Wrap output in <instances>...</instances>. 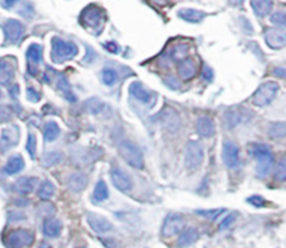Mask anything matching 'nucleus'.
<instances>
[{"label": "nucleus", "instance_id": "nucleus-31", "mask_svg": "<svg viewBox=\"0 0 286 248\" xmlns=\"http://www.w3.org/2000/svg\"><path fill=\"white\" fill-rule=\"evenodd\" d=\"M13 80V69L7 62L0 60V84L7 85Z\"/></svg>", "mask_w": 286, "mask_h": 248}, {"label": "nucleus", "instance_id": "nucleus-27", "mask_svg": "<svg viewBox=\"0 0 286 248\" xmlns=\"http://www.w3.org/2000/svg\"><path fill=\"white\" fill-rule=\"evenodd\" d=\"M35 183H36V178H34V177H21L16 183V190H17V193H20L22 195H28L34 191Z\"/></svg>", "mask_w": 286, "mask_h": 248}, {"label": "nucleus", "instance_id": "nucleus-13", "mask_svg": "<svg viewBox=\"0 0 286 248\" xmlns=\"http://www.w3.org/2000/svg\"><path fill=\"white\" fill-rule=\"evenodd\" d=\"M264 39L271 49L278 51L286 46V32L279 28H268L264 32Z\"/></svg>", "mask_w": 286, "mask_h": 248}, {"label": "nucleus", "instance_id": "nucleus-19", "mask_svg": "<svg viewBox=\"0 0 286 248\" xmlns=\"http://www.w3.org/2000/svg\"><path fill=\"white\" fill-rule=\"evenodd\" d=\"M87 183H88V178L81 172H74V173H72L70 176L67 177V186L74 193L83 191L87 187Z\"/></svg>", "mask_w": 286, "mask_h": 248}, {"label": "nucleus", "instance_id": "nucleus-16", "mask_svg": "<svg viewBox=\"0 0 286 248\" xmlns=\"http://www.w3.org/2000/svg\"><path fill=\"white\" fill-rule=\"evenodd\" d=\"M196 130L200 137L208 138L215 134V122L210 116H200L196 122Z\"/></svg>", "mask_w": 286, "mask_h": 248}, {"label": "nucleus", "instance_id": "nucleus-33", "mask_svg": "<svg viewBox=\"0 0 286 248\" xmlns=\"http://www.w3.org/2000/svg\"><path fill=\"white\" fill-rule=\"evenodd\" d=\"M274 178L278 183H285L286 181V155H284L279 159V162H278V165L275 167Z\"/></svg>", "mask_w": 286, "mask_h": 248}, {"label": "nucleus", "instance_id": "nucleus-35", "mask_svg": "<svg viewBox=\"0 0 286 248\" xmlns=\"http://www.w3.org/2000/svg\"><path fill=\"white\" fill-rule=\"evenodd\" d=\"M102 109H104V102L99 101V99H96V98H92V99H89V101L85 102V110L88 113L98 114Z\"/></svg>", "mask_w": 286, "mask_h": 248}, {"label": "nucleus", "instance_id": "nucleus-37", "mask_svg": "<svg viewBox=\"0 0 286 248\" xmlns=\"http://www.w3.org/2000/svg\"><path fill=\"white\" fill-rule=\"evenodd\" d=\"M271 22L278 25V27H284V28H286V10L275 11V13L271 16Z\"/></svg>", "mask_w": 286, "mask_h": 248}, {"label": "nucleus", "instance_id": "nucleus-41", "mask_svg": "<svg viewBox=\"0 0 286 248\" xmlns=\"http://www.w3.org/2000/svg\"><path fill=\"white\" fill-rule=\"evenodd\" d=\"M247 201H249V204H251V205H254V207H258V208L265 207V199L263 198V196H260V195L250 196Z\"/></svg>", "mask_w": 286, "mask_h": 248}, {"label": "nucleus", "instance_id": "nucleus-3", "mask_svg": "<svg viewBox=\"0 0 286 248\" xmlns=\"http://www.w3.org/2000/svg\"><path fill=\"white\" fill-rule=\"evenodd\" d=\"M119 156L134 169H143L144 167V156L141 149L131 141H122L117 146Z\"/></svg>", "mask_w": 286, "mask_h": 248}, {"label": "nucleus", "instance_id": "nucleus-40", "mask_svg": "<svg viewBox=\"0 0 286 248\" xmlns=\"http://www.w3.org/2000/svg\"><path fill=\"white\" fill-rule=\"evenodd\" d=\"M234 220H236V213H231V215L225 216L222 222H221V225H219V230H226V229H229L234 223Z\"/></svg>", "mask_w": 286, "mask_h": 248}, {"label": "nucleus", "instance_id": "nucleus-25", "mask_svg": "<svg viewBox=\"0 0 286 248\" xmlns=\"http://www.w3.org/2000/svg\"><path fill=\"white\" fill-rule=\"evenodd\" d=\"M251 7L258 17H265L272 10L274 1L272 0H251Z\"/></svg>", "mask_w": 286, "mask_h": 248}, {"label": "nucleus", "instance_id": "nucleus-15", "mask_svg": "<svg viewBox=\"0 0 286 248\" xmlns=\"http://www.w3.org/2000/svg\"><path fill=\"white\" fill-rule=\"evenodd\" d=\"M130 93L140 101L141 104H145V105H151L154 101H155V95L152 92H149L148 89L143 85V84L140 83V81H134V83L130 84Z\"/></svg>", "mask_w": 286, "mask_h": 248}, {"label": "nucleus", "instance_id": "nucleus-11", "mask_svg": "<svg viewBox=\"0 0 286 248\" xmlns=\"http://www.w3.org/2000/svg\"><path fill=\"white\" fill-rule=\"evenodd\" d=\"M184 228V219L180 213H170L166 216L162 226V236L166 238L179 234Z\"/></svg>", "mask_w": 286, "mask_h": 248}, {"label": "nucleus", "instance_id": "nucleus-45", "mask_svg": "<svg viewBox=\"0 0 286 248\" xmlns=\"http://www.w3.org/2000/svg\"><path fill=\"white\" fill-rule=\"evenodd\" d=\"M202 75H204V78H205L207 81H210L212 78V70L208 66H204V69H202Z\"/></svg>", "mask_w": 286, "mask_h": 248}, {"label": "nucleus", "instance_id": "nucleus-22", "mask_svg": "<svg viewBox=\"0 0 286 248\" xmlns=\"http://www.w3.org/2000/svg\"><path fill=\"white\" fill-rule=\"evenodd\" d=\"M222 122L223 125H225L228 130H232V128H234L237 124L242 122V114H240V112H239L236 107H231V109L225 110Z\"/></svg>", "mask_w": 286, "mask_h": 248}, {"label": "nucleus", "instance_id": "nucleus-1", "mask_svg": "<svg viewBox=\"0 0 286 248\" xmlns=\"http://www.w3.org/2000/svg\"><path fill=\"white\" fill-rule=\"evenodd\" d=\"M250 154L257 160V169H255L257 176L261 178L268 176L275 163V159L269 146H267L265 144H253L250 146Z\"/></svg>", "mask_w": 286, "mask_h": 248}, {"label": "nucleus", "instance_id": "nucleus-48", "mask_svg": "<svg viewBox=\"0 0 286 248\" xmlns=\"http://www.w3.org/2000/svg\"><path fill=\"white\" fill-rule=\"evenodd\" d=\"M10 92H11V96H13V98H16V96H17V92H18V87H17V85H14V87L10 89Z\"/></svg>", "mask_w": 286, "mask_h": 248}, {"label": "nucleus", "instance_id": "nucleus-39", "mask_svg": "<svg viewBox=\"0 0 286 248\" xmlns=\"http://www.w3.org/2000/svg\"><path fill=\"white\" fill-rule=\"evenodd\" d=\"M27 151L31 158H35V154H36V138L35 135L30 134L28 135V140H27Z\"/></svg>", "mask_w": 286, "mask_h": 248}, {"label": "nucleus", "instance_id": "nucleus-46", "mask_svg": "<svg viewBox=\"0 0 286 248\" xmlns=\"http://www.w3.org/2000/svg\"><path fill=\"white\" fill-rule=\"evenodd\" d=\"M274 74H275L276 77L286 78V69H279V67H276V69H274Z\"/></svg>", "mask_w": 286, "mask_h": 248}, {"label": "nucleus", "instance_id": "nucleus-28", "mask_svg": "<svg viewBox=\"0 0 286 248\" xmlns=\"http://www.w3.org/2000/svg\"><path fill=\"white\" fill-rule=\"evenodd\" d=\"M268 137L271 140H282L286 137V122H275L268 127Z\"/></svg>", "mask_w": 286, "mask_h": 248}, {"label": "nucleus", "instance_id": "nucleus-6", "mask_svg": "<svg viewBox=\"0 0 286 248\" xmlns=\"http://www.w3.org/2000/svg\"><path fill=\"white\" fill-rule=\"evenodd\" d=\"M204 162V149L200 142L197 141H189L186 144V154H184V163L186 167L194 172L197 170Z\"/></svg>", "mask_w": 286, "mask_h": 248}, {"label": "nucleus", "instance_id": "nucleus-26", "mask_svg": "<svg viewBox=\"0 0 286 248\" xmlns=\"http://www.w3.org/2000/svg\"><path fill=\"white\" fill-rule=\"evenodd\" d=\"M178 16H179V18H181V20L197 24V22H201L204 20L205 13L194 10V9H181V10L178 11Z\"/></svg>", "mask_w": 286, "mask_h": 248}, {"label": "nucleus", "instance_id": "nucleus-43", "mask_svg": "<svg viewBox=\"0 0 286 248\" xmlns=\"http://www.w3.org/2000/svg\"><path fill=\"white\" fill-rule=\"evenodd\" d=\"M101 240H102V243L106 248H119V244H117L115 238H101Z\"/></svg>", "mask_w": 286, "mask_h": 248}, {"label": "nucleus", "instance_id": "nucleus-50", "mask_svg": "<svg viewBox=\"0 0 286 248\" xmlns=\"http://www.w3.org/2000/svg\"><path fill=\"white\" fill-rule=\"evenodd\" d=\"M0 98H1V91H0Z\"/></svg>", "mask_w": 286, "mask_h": 248}, {"label": "nucleus", "instance_id": "nucleus-8", "mask_svg": "<svg viewBox=\"0 0 286 248\" xmlns=\"http://www.w3.org/2000/svg\"><path fill=\"white\" fill-rule=\"evenodd\" d=\"M34 243V234L30 230L17 229L9 233L6 244L9 248H28Z\"/></svg>", "mask_w": 286, "mask_h": 248}, {"label": "nucleus", "instance_id": "nucleus-7", "mask_svg": "<svg viewBox=\"0 0 286 248\" xmlns=\"http://www.w3.org/2000/svg\"><path fill=\"white\" fill-rule=\"evenodd\" d=\"M159 116V122L162 124V127L170 133V134H175L180 130L181 127V117L180 114L178 113V110H175L173 107L170 106H165Z\"/></svg>", "mask_w": 286, "mask_h": 248}, {"label": "nucleus", "instance_id": "nucleus-20", "mask_svg": "<svg viewBox=\"0 0 286 248\" xmlns=\"http://www.w3.org/2000/svg\"><path fill=\"white\" fill-rule=\"evenodd\" d=\"M178 71H179V75H180L183 80H191L196 77L197 74V69H196V64L191 62L190 59H181L178 62Z\"/></svg>", "mask_w": 286, "mask_h": 248}, {"label": "nucleus", "instance_id": "nucleus-29", "mask_svg": "<svg viewBox=\"0 0 286 248\" xmlns=\"http://www.w3.org/2000/svg\"><path fill=\"white\" fill-rule=\"evenodd\" d=\"M60 135V127L54 122H48L43 127V140L46 142H53Z\"/></svg>", "mask_w": 286, "mask_h": 248}, {"label": "nucleus", "instance_id": "nucleus-47", "mask_svg": "<svg viewBox=\"0 0 286 248\" xmlns=\"http://www.w3.org/2000/svg\"><path fill=\"white\" fill-rule=\"evenodd\" d=\"M18 1H20V0H4V4H3V6H4L6 9H10V7H13L16 3H18Z\"/></svg>", "mask_w": 286, "mask_h": 248}, {"label": "nucleus", "instance_id": "nucleus-44", "mask_svg": "<svg viewBox=\"0 0 286 248\" xmlns=\"http://www.w3.org/2000/svg\"><path fill=\"white\" fill-rule=\"evenodd\" d=\"M105 48L109 52L119 53V46H117L115 42H107V43H105Z\"/></svg>", "mask_w": 286, "mask_h": 248}, {"label": "nucleus", "instance_id": "nucleus-10", "mask_svg": "<svg viewBox=\"0 0 286 248\" xmlns=\"http://www.w3.org/2000/svg\"><path fill=\"white\" fill-rule=\"evenodd\" d=\"M222 159L223 163L228 166L229 169H236L240 165V151H239V146L226 140L223 141L222 144Z\"/></svg>", "mask_w": 286, "mask_h": 248}, {"label": "nucleus", "instance_id": "nucleus-42", "mask_svg": "<svg viewBox=\"0 0 286 248\" xmlns=\"http://www.w3.org/2000/svg\"><path fill=\"white\" fill-rule=\"evenodd\" d=\"M27 98H28V101H31V102H38V101L41 99V95L36 92L34 88H28V89H27Z\"/></svg>", "mask_w": 286, "mask_h": 248}, {"label": "nucleus", "instance_id": "nucleus-2", "mask_svg": "<svg viewBox=\"0 0 286 248\" xmlns=\"http://www.w3.org/2000/svg\"><path fill=\"white\" fill-rule=\"evenodd\" d=\"M78 48L70 41H64L59 36L52 38V60L54 63H63L72 60L77 56Z\"/></svg>", "mask_w": 286, "mask_h": 248}, {"label": "nucleus", "instance_id": "nucleus-9", "mask_svg": "<svg viewBox=\"0 0 286 248\" xmlns=\"http://www.w3.org/2000/svg\"><path fill=\"white\" fill-rule=\"evenodd\" d=\"M3 31L6 35V43H18L21 41L25 27L18 20H6L3 22Z\"/></svg>", "mask_w": 286, "mask_h": 248}, {"label": "nucleus", "instance_id": "nucleus-12", "mask_svg": "<svg viewBox=\"0 0 286 248\" xmlns=\"http://www.w3.org/2000/svg\"><path fill=\"white\" fill-rule=\"evenodd\" d=\"M110 178H112L113 186L116 187L119 191H122V193H128L133 188L131 177L128 176L125 170H122L119 167H113L110 170Z\"/></svg>", "mask_w": 286, "mask_h": 248}, {"label": "nucleus", "instance_id": "nucleus-23", "mask_svg": "<svg viewBox=\"0 0 286 248\" xmlns=\"http://www.w3.org/2000/svg\"><path fill=\"white\" fill-rule=\"evenodd\" d=\"M24 159H22L21 155H14L11 156L10 159L7 160V163L4 166V173L6 175H9V176H13V175H17L18 172H21L22 169H24Z\"/></svg>", "mask_w": 286, "mask_h": 248}, {"label": "nucleus", "instance_id": "nucleus-14", "mask_svg": "<svg viewBox=\"0 0 286 248\" xmlns=\"http://www.w3.org/2000/svg\"><path fill=\"white\" fill-rule=\"evenodd\" d=\"M87 222H88L89 228L92 229L95 233H98V234H105V233L110 231L113 229L112 223L106 217L92 213V212L87 213Z\"/></svg>", "mask_w": 286, "mask_h": 248}, {"label": "nucleus", "instance_id": "nucleus-4", "mask_svg": "<svg viewBox=\"0 0 286 248\" xmlns=\"http://www.w3.org/2000/svg\"><path fill=\"white\" fill-rule=\"evenodd\" d=\"M80 22L87 30H91L94 32L101 31L104 27V22H105V13L102 11V9H99L96 6H89L81 13Z\"/></svg>", "mask_w": 286, "mask_h": 248}, {"label": "nucleus", "instance_id": "nucleus-18", "mask_svg": "<svg viewBox=\"0 0 286 248\" xmlns=\"http://www.w3.org/2000/svg\"><path fill=\"white\" fill-rule=\"evenodd\" d=\"M18 131L17 128H6L1 133V138H0V149L1 152H6L9 148L14 146L18 141Z\"/></svg>", "mask_w": 286, "mask_h": 248}, {"label": "nucleus", "instance_id": "nucleus-34", "mask_svg": "<svg viewBox=\"0 0 286 248\" xmlns=\"http://www.w3.org/2000/svg\"><path fill=\"white\" fill-rule=\"evenodd\" d=\"M102 81L107 87H113L117 83V72L116 70L110 69V67H105L102 70Z\"/></svg>", "mask_w": 286, "mask_h": 248}, {"label": "nucleus", "instance_id": "nucleus-49", "mask_svg": "<svg viewBox=\"0 0 286 248\" xmlns=\"http://www.w3.org/2000/svg\"><path fill=\"white\" fill-rule=\"evenodd\" d=\"M243 1L244 0H229V3H231L232 6H240Z\"/></svg>", "mask_w": 286, "mask_h": 248}, {"label": "nucleus", "instance_id": "nucleus-5", "mask_svg": "<svg viewBox=\"0 0 286 248\" xmlns=\"http://www.w3.org/2000/svg\"><path fill=\"white\" fill-rule=\"evenodd\" d=\"M278 92H279V84L274 83V81H267L258 87V89L251 98V102L258 107H265L275 99Z\"/></svg>", "mask_w": 286, "mask_h": 248}, {"label": "nucleus", "instance_id": "nucleus-38", "mask_svg": "<svg viewBox=\"0 0 286 248\" xmlns=\"http://www.w3.org/2000/svg\"><path fill=\"white\" fill-rule=\"evenodd\" d=\"M60 160H62V154L59 151H52L45 156V165L46 166L57 165Z\"/></svg>", "mask_w": 286, "mask_h": 248}, {"label": "nucleus", "instance_id": "nucleus-32", "mask_svg": "<svg viewBox=\"0 0 286 248\" xmlns=\"http://www.w3.org/2000/svg\"><path fill=\"white\" fill-rule=\"evenodd\" d=\"M54 195V186L49 180H45L38 188V196L41 199H51Z\"/></svg>", "mask_w": 286, "mask_h": 248}, {"label": "nucleus", "instance_id": "nucleus-36", "mask_svg": "<svg viewBox=\"0 0 286 248\" xmlns=\"http://www.w3.org/2000/svg\"><path fill=\"white\" fill-rule=\"evenodd\" d=\"M223 212H225V209H222V208H218V209H198V211H196L197 215L205 217V219H208V220L216 219L219 215H222Z\"/></svg>", "mask_w": 286, "mask_h": 248}, {"label": "nucleus", "instance_id": "nucleus-21", "mask_svg": "<svg viewBox=\"0 0 286 248\" xmlns=\"http://www.w3.org/2000/svg\"><path fill=\"white\" fill-rule=\"evenodd\" d=\"M200 237L198 234V230L196 228H189L186 229L183 233L180 234V237L178 240V247L179 248H187L193 246L197 240Z\"/></svg>", "mask_w": 286, "mask_h": 248}, {"label": "nucleus", "instance_id": "nucleus-17", "mask_svg": "<svg viewBox=\"0 0 286 248\" xmlns=\"http://www.w3.org/2000/svg\"><path fill=\"white\" fill-rule=\"evenodd\" d=\"M42 231L46 237H57L60 234V231H62V223H60V220H57L56 217L46 216L45 220H43Z\"/></svg>", "mask_w": 286, "mask_h": 248}, {"label": "nucleus", "instance_id": "nucleus-30", "mask_svg": "<svg viewBox=\"0 0 286 248\" xmlns=\"http://www.w3.org/2000/svg\"><path fill=\"white\" fill-rule=\"evenodd\" d=\"M92 198L95 202H102L109 198V190H107V186L104 180H98L95 184V188H94V194H92Z\"/></svg>", "mask_w": 286, "mask_h": 248}, {"label": "nucleus", "instance_id": "nucleus-24", "mask_svg": "<svg viewBox=\"0 0 286 248\" xmlns=\"http://www.w3.org/2000/svg\"><path fill=\"white\" fill-rule=\"evenodd\" d=\"M27 59H28V67L30 70L34 67H36L41 60H42V46L38 43H32L30 45L28 51H27Z\"/></svg>", "mask_w": 286, "mask_h": 248}]
</instances>
